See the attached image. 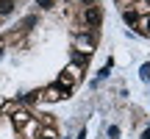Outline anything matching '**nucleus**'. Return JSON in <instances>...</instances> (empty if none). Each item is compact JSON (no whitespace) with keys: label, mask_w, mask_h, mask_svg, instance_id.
Segmentation results:
<instances>
[{"label":"nucleus","mask_w":150,"mask_h":139,"mask_svg":"<svg viewBox=\"0 0 150 139\" xmlns=\"http://www.w3.org/2000/svg\"><path fill=\"white\" fill-rule=\"evenodd\" d=\"M83 22L89 28H97L100 25V9H97V6H89V9L83 11Z\"/></svg>","instance_id":"f257e3e1"},{"label":"nucleus","mask_w":150,"mask_h":139,"mask_svg":"<svg viewBox=\"0 0 150 139\" xmlns=\"http://www.w3.org/2000/svg\"><path fill=\"white\" fill-rule=\"evenodd\" d=\"M122 22L125 25H136V22H139V14H136L134 9H125L122 11Z\"/></svg>","instance_id":"f03ea898"},{"label":"nucleus","mask_w":150,"mask_h":139,"mask_svg":"<svg viewBox=\"0 0 150 139\" xmlns=\"http://www.w3.org/2000/svg\"><path fill=\"white\" fill-rule=\"evenodd\" d=\"M14 11V0H0V17H8Z\"/></svg>","instance_id":"7ed1b4c3"},{"label":"nucleus","mask_w":150,"mask_h":139,"mask_svg":"<svg viewBox=\"0 0 150 139\" xmlns=\"http://www.w3.org/2000/svg\"><path fill=\"white\" fill-rule=\"evenodd\" d=\"M36 22H39V17H36V14H31V17H25V20H22V31H31V28L36 25Z\"/></svg>","instance_id":"20e7f679"},{"label":"nucleus","mask_w":150,"mask_h":139,"mask_svg":"<svg viewBox=\"0 0 150 139\" xmlns=\"http://www.w3.org/2000/svg\"><path fill=\"white\" fill-rule=\"evenodd\" d=\"M136 25H139V33H142V36H150V20H147V17H145V20H139Z\"/></svg>","instance_id":"39448f33"},{"label":"nucleus","mask_w":150,"mask_h":139,"mask_svg":"<svg viewBox=\"0 0 150 139\" xmlns=\"http://www.w3.org/2000/svg\"><path fill=\"white\" fill-rule=\"evenodd\" d=\"M72 61H75V64H86V61H89V56H81L78 50H75V53H72Z\"/></svg>","instance_id":"423d86ee"},{"label":"nucleus","mask_w":150,"mask_h":139,"mask_svg":"<svg viewBox=\"0 0 150 139\" xmlns=\"http://www.w3.org/2000/svg\"><path fill=\"white\" fill-rule=\"evenodd\" d=\"M36 6H39V9H45V11H47V9H53V0H36Z\"/></svg>","instance_id":"0eeeda50"},{"label":"nucleus","mask_w":150,"mask_h":139,"mask_svg":"<svg viewBox=\"0 0 150 139\" xmlns=\"http://www.w3.org/2000/svg\"><path fill=\"white\" fill-rule=\"evenodd\" d=\"M139 75H142V81H150V64L142 67V72H139Z\"/></svg>","instance_id":"6e6552de"},{"label":"nucleus","mask_w":150,"mask_h":139,"mask_svg":"<svg viewBox=\"0 0 150 139\" xmlns=\"http://www.w3.org/2000/svg\"><path fill=\"white\" fill-rule=\"evenodd\" d=\"M108 136H111V139H120V128H117V125H111V128H108Z\"/></svg>","instance_id":"1a4fd4ad"},{"label":"nucleus","mask_w":150,"mask_h":139,"mask_svg":"<svg viewBox=\"0 0 150 139\" xmlns=\"http://www.w3.org/2000/svg\"><path fill=\"white\" fill-rule=\"evenodd\" d=\"M142 139H150V128H147V131H145V134H142Z\"/></svg>","instance_id":"9d476101"},{"label":"nucleus","mask_w":150,"mask_h":139,"mask_svg":"<svg viewBox=\"0 0 150 139\" xmlns=\"http://www.w3.org/2000/svg\"><path fill=\"white\" fill-rule=\"evenodd\" d=\"M39 139H53V136H39Z\"/></svg>","instance_id":"9b49d317"},{"label":"nucleus","mask_w":150,"mask_h":139,"mask_svg":"<svg viewBox=\"0 0 150 139\" xmlns=\"http://www.w3.org/2000/svg\"><path fill=\"white\" fill-rule=\"evenodd\" d=\"M0 56H3V53H0Z\"/></svg>","instance_id":"f8f14e48"}]
</instances>
